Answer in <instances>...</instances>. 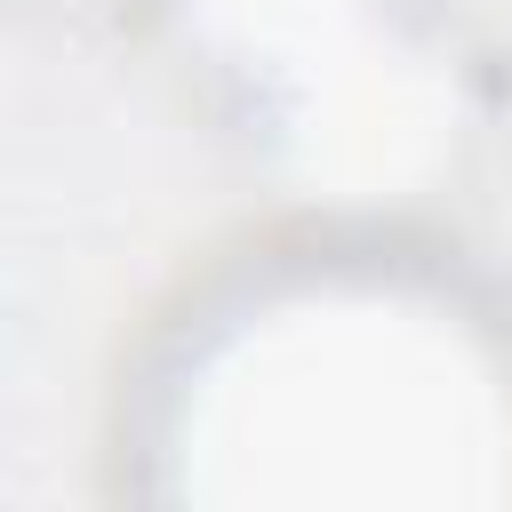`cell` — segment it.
<instances>
[{
  "mask_svg": "<svg viewBox=\"0 0 512 512\" xmlns=\"http://www.w3.org/2000/svg\"><path fill=\"white\" fill-rule=\"evenodd\" d=\"M120 456L176 504H504L512 312L376 216H312L184 296Z\"/></svg>",
  "mask_w": 512,
  "mask_h": 512,
  "instance_id": "obj_1",
  "label": "cell"
},
{
  "mask_svg": "<svg viewBox=\"0 0 512 512\" xmlns=\"http://www.w3.org/2000/svg\"><path fill=\"white\" fill-rule=\"evenodd\" d=\"M240 152L312 216L392 224L464 136L472 80L432 0H152Z\"/></svg>",
  "mask_w": 512,
  "mask_h": 512,
  "instance_id": "obj_2",
  "label": "cell"
}]
</instances>
